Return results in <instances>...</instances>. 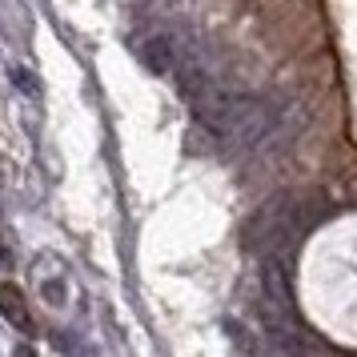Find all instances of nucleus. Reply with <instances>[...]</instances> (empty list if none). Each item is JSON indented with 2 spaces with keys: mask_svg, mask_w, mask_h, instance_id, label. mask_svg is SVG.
<instances>
[{
  "mask_svg": "<svg viewBox=\"0 0 357 357\" xmlns=\"http://www.w3.org/2000/svg\"><path fill=\"white\" fill-rule=\"evenodd\" d=\"M137 52H141V61H145L149 73H157V77H169V73H173V56H177V33L161 29V33L141 36Z\"/></svg>",
  "mask_w": 357,
  "mask_h": 357,
  "instance_id": "obj_2",
  "label": "nucleus"
},
{
  "mask_svg": "<svg viewBox=\"0 0 357 357\" xmlns=\"http://www.w3.org/2000/svg\"><path fill=\"white\" fill-rule=\"evenodd\" d=\"M13 357H36V349L24 341V345H17V349H13Z\"/></svg>",
  "mask_w": 357,
  "mask_h": 357,
  "instance_id": "obj_4",
  "label": "nucleus"
},
{
  "mask_svg": "<svg viewBox=\"0 0 357 357\" xmlns=\"http://www.w3.org/2000/svg\"><path fill=\"white\" fill-rule=\"evenodd\" d=\"M0 317L20 329V333H33V321H29V305H24V293L8 281H0Z\"/></svg>",
  "mask_w": 357,
  "mask_h": 357,
  "instance_id": "obj_3",
  "label": "nucleus"
},
{
  "mask_svg": "<svg viewBox=\"0 0 357 357\" xmlns=\"http://www.w3.org/2000/svg\"><path fill=\"white\" fill-rule=\"evenodd\" d=\"M293 233H297V205L289 197L265 201L249 221V245H257L265 257H281V249L293 241Z\"/></svg>",
  "mask_w": 357,
  "mask_h": 357,
  "instance_id": "obj_1",
  "label": "nucleus"
}]
</instances>
